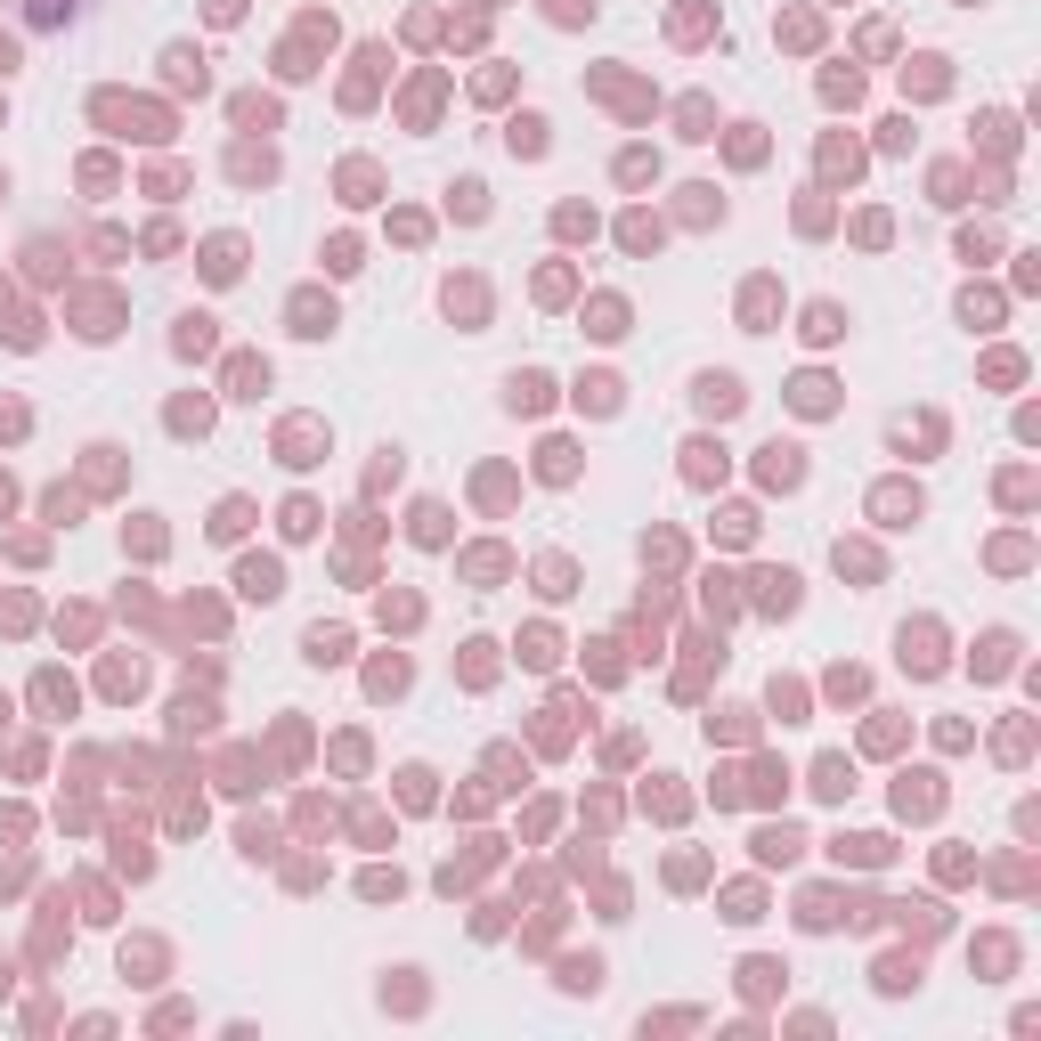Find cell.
I'll return each instance as SVG.
<instances>
[{
  "label": "cell",
  "instance_id": "1",
  "mask_svg": "<svg viewBox=\"0 0 1041 1041\" xmlns=\"http://www.w3.org/2000/svg\"><path fill=\"white\" fill-rule=\"evenodd\" d=\"M903 667H911V676H936V667H944L936 659V627H903Z\"/></svg>",
  "mask_w": 1041,
  "mask_h": 1041
},
{
  "label": "cell",
  "instance_id": "2",
  "mask_svg": "<svg viewBox=\"0 0 1041 1041\" xmlns=\"http://www.w3.org/2000/svg\"><path fill=\"white\" fill-rule=\"evenodd\" d=\"M895 806H903V814H936V773H903Z\"/></svg>",
  "mask_w": 1041,
  "mask_h": 1041
},
{
  "label": "cell",
  "instance_id": "3",
  "mask_svg": "<svg viewBox=\"0 0 1041 1041\" xmlns=\"http://www.w3.org/2000/svg\"><path fill=\"white\" fill-rule=\"evenodd\" d=\"M1009 651H1017V635H1001V627H993L985 643H976V676H1001V667H1009Z\"/></svg>",
  "mask_w": 1041,
  "mask_h": 1041
},
{
  "label": "cell",
  "instance_id": "4",
  "mask_svg": "<svg viewBox=\"0 0 1041 1041\" xmlns=\"http://www.w3.org/2000/svg\"><path fill=\"white\" fill-rule=\"evenodd\" d=\"M814 789H822V798H846V789H854V765H846V757H822V765H814Z\"/></svg>",
  "mask_w": 1041,
  "mask_h": 1041
},
{
  "label": "cell",
  "instance_id": "5",
  "mask_svg": "<svg viewBox=\"0 0 1041 1041\" xmlns=\"http://www.w3.org/2000/svg\"><path fill=\"white\" fill-rule=\"evenodd\" d=\"M798 472H806V464H798V448H781V440L765 448V480H781V488H798Z\"/></svg>",
  "mask_w": 1041,
  "mask_h": 1041
},
{
  "label": "cell",
  "instance_id": "6",
  "mask_svg": "<svg viewBox=\"0 0 1041 1041\" xmlns=\"http://www.w3.org/2000/svg\"><path fill=\"white\" fill-rule=\"evenodd\" d=\"M236 586H244V594H261V602H269V594H277V586H285V570H277V562H244V578H236Z\"/></svg>",
  "mask_w": 1041,
  "mask_h": 1041
},
{
  "label": "cell",
  "instance_id": "7",
  "mask_svg": "<svg viewBox=\"0 0 1041 1041\" xmlns=\"http://www.w3.org/2000/svg\"><path fill=\"white\" fill-rule=\"evenodd\" d=\"M700 399H708L716 415H732V407H741V383H732V375H708V383H700Z\"/></svg>",
  "mask_w": 1041,
  "mask_h": 1041
},
{
  "label": "cell",
  "instance_id": "8",
  "mask_svg": "<svg viewBox=\"0 0 1041 1041\" xmlns=\"http://www.w3.org/2000/svg\"><path fill=\"white\" fill-rule=\"evenodd\" d=\"M838 334H846L838 310H830V301H814V310H806V342H838Z\"/></svg>",
  "mask_w": 1041,
  "mask_h": 1041
},
{
  "label": "cell",
  "instance_id": "9",
  "mask_svg": "<svg viewBox=\"0 0 1041 1041\" xmlns=\"http://www.w3.org/2000/svg\"><path fill=\"white\" fill-rule=\"evenodd\" d=\"M342 651H350V635H342V627H310V659H318V667H326V659H342Z\"/></svg>",
  "mask_w": 1041,
  "mask_h": 1041
},
{
  "label": "cell",
  "instance_id": "10",
  "mask_svg": "<svg viewBox=\"0 0 1041 1041\" xmlns=\"http://www.w3.org/2000/svg\"><path fill=\"white\" fill-rule=\"evenodd\" d=\"M879 985H887V993H903V985H920V960H887V968H879Z\"/></svg>",
  "mask_w": 1041,
  "mask_h": 1041
},
{
  "label": "cell",
  "instance_id": "11",
  "mask_svg": "<svg viewBox=\"0 0 1041 1041\" xmlns=\"http://www.w3.org/2000/svg\"><path fill=\"white\" fill-rule=\"evenodd\" d=\"M757 846H765V863H789V854H798V830H765Z\"/></svg>",
  "mask_w": 1041,
  "mask_h": 1041
},
{
  "label": "cell",
  "instance_id": "12",
  "mask_svg": "<svg viewBox=\"0 0 1041 1041\" xmlns=\"http://www.w3.org/2000/svg\"><path fill=\"white\" fill-rule=\"evenodd\" d=\"M204 269H212V277H236V236H220V244H212V253H204Z\"/></svg>",
  "mask_w": 1041,
  "mask_h": 1041
},
{
  "label": "cell",
  "instance_id": "13",
  "mask_svg": "<svg viewBox=\"0 0 1041 1041\" xmlns=\"http://www.w3.org/2000/svg\"><path fill=\"white\" fill-rule=\"evenodd\" d=\"M798 407H806V415H822V407H830V383H822V375H806V383H798Z\"/></svg>",
  "mask_w": 1041,
  "mask_h": 1041
}]
</instances>
